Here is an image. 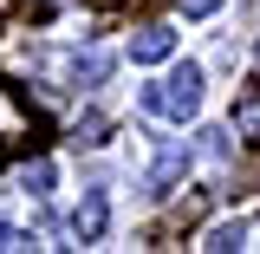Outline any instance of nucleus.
Instances as JSON below:
<instances>
[{"mask_svg": "<svg viewBox=\"0 0 260 254\" xmlns=\"http://www.w3.org/2000/svg\"><path fill=\"white\" fill-rule=\"evenodd\" d=\"M156 111L162 118H182V124L202 111V72H195V65H176V72L156 85Z\"/></svg>", "mask_w": 260, "mask_h": 254, "instance_id": "nucleus-1", "label": "nucleus"}, {"mask_svg": "<svg viewBox=\"0 0 260 254\" xmlns=\"http://www.w3.org/2000/svg\"><path fill=\"white\" fill-rule=\"evenodd\" d=\"M26 144H39V118L13 85H0V150H26Z\"/></svg>", "mask_w": 260, "mask_h": 254, "instance_id": "nucleus-2", "label": "nucleus"}, {"mask_svg": "<svg viewBox=\"0 0 260 254\" xmlns=\"http://www.w3.org/2000/svg\"><path fill=\"white\" fill-rule=\"evenodd\" d=\"M169 52H176V33H169V26H143V33H130V59H137V65H162Z\"/></svg>", "mask_w": 260, "mask_h": 254, "instance_id": "nucleus-3", "label": "nucleus"}, {"mask_svg": "<svg viewBox=\"0 0 260 254\" xmlns=\"http://www.w3.org/2000/svg\"><path fill=\"white\" fill-rule=\"evenodd\" d=\"M104 215H111V209H104V189H91L78 202V215H72V235H78V241H98V235H104Z\"/></svg>", "mask_w": 260, "mask_h": 254, "instance_id": "nucleus-4", "label": "nucleus"}, {"mask_svg": "<svg viewBox=\"0 0 260 254\" xmlns=\"http://www.w3.org/2000/svg\"><path fill=\"white\" fill-rule=\"evenodd\" d=\"M182 170H189V144H169V150H156V163H150V189H169Z\"/></svg>", "mask_w": 260, "mask_h": 254, "instance_id": "nucleus-5", "label": "nucleus"}, {"mask_svg": "<svg viewBox=\"0 0 260 254\" xmlns=\"http://www.w3.org/2000/svg\"><path fill=\"white\" fill-rule=\"evenodd\" d=\"M20 189H26V195H46V189H52V163H46V157L20 163Z\"/></svg>", "mask_w": 260, "mask_h": 254, "instance_id": "nucleus-6", "label": "nucleus"}, {"mask_svg": "<svg viewBox=\"0 0 260 254\" xmlns=\"http://www.w3.org/2000/svg\"><path fill=\"white\" fill-rule=\"evenodd\" d=\"M234 130H241V137H260V92L234 98Z\"/></svg>", "mask_w": 260, "mask_h": 254, "instance_id": "nucleus-7", "label": "nucleus"}, {"mask_svg": "<svg viewBox=\"0 0 260 254\" xmlns=\"http://www.w3.org/2000/svg\"><path fill=\"white\" fill-rule=\"evenodd\" d=\"M241 241H247V228H241V222H221V228H208V241H202V248H215V254H234Z\"/></svg>", "mask_w": 260, "mask_h": 254, "instance_id": "nucleus-8", "label": "nucleus"}, {"mask_svg": "<svg viewBox=\"0 0 260 254\" xmlns=\"http://www.w3.org/2000/svg\"><path fill=\"white\" fill-rule=\"evenodd\" d=\"M104 111H85V118H78V124H72V144H78V150H85V144H104Z\"/></svg>", "mask_w": 260, "mask_h": 254, "instance_id": "nucleus-9", "label": "nucleus"}, {"mask_svg": "<svg viewBox=\"0 0 260 254\" xmlns=\"http://www.w3.org/2000/svg\"><path fill=\"white\" fill-rule=\"evenodd\" d=\"M111 78V52H85L78 59V85H104Z\"/></svg>", "mask_w": 260, "mask_h": 254, "instance_id": "nucleus-10", "label": "nucleus"}, {"mask_svg": "<svg viewBox=\"0 0 260 254\" xmlns=\"http://www.w3.org/2000/svg\"><path fill=\"white\" fill-rule=\"evenodd\" d=\"M202 157H208V163L228 157V130H202Z\"/></svg>", "mask_w": 260, "mask_h": 254, "instance_id": "nucleus-11", "label": "nucleus"}, {"mask_svg": "<svg viewBox=\"0 0 260 254\" xmlns=\"http://www.w3.org/2000/svg\"><path fill=\"white\" fill-rule=\"evenodd\" d=\"M215 7H221V0H182V13H195V20H208Z\"/></svg>", "mask_w": 260, "mask_h": 254, "instance_id": "nucleus-12", "label": "nucleus"}, {"mask_svg": "<svg viewBox=\"0 0 260 254\" xmlns=\"http://www.w3.org/2000/svg\"><path fill=\"white\" fill-rule=\"evenodd\" d=\"M7 20H13V0H0V26H7Z\"/></svg>", "mask_w": 260, "mask_h": 254, "instance_id": "nucleus-13", "label": "nucleus"}]
</instances>
